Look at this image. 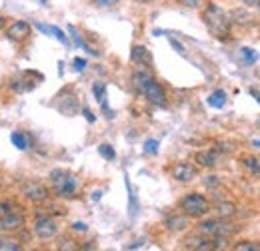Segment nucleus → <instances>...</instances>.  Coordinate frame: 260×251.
Instances as JSON below:
<instances>
[{
	"mask_svg": "<svg viewBox=\"0 0 260 251\" xmlns=\"http://www.w3.org/2000/svg\"><path fill=\"white\" fill-rule=\"evenodd\" d=\"M132 84H134V88L144 96L148 102H152L156 106H166V94H164L162 86L154 80V76L146 68H136L134 70Z\"/></svg>",
	"mask_w": 260,
	"mask_h": 251,
	"instance_id": "nucleus-1",
	"label": "nucleus"
},
{
	"mask_svg": "<svg viewBox=\"0 0 260 251\" xmlns=\"http://www.w3.org/2000/svg\"><path fill=\"white\" fill-rule=\"evenodd\" d=\"M202 20H204L208 32L212 36H216V38H226L230 34V26H232L230 16H228L226 10H222L218 4H208L204 8V12H202Z\"/></svg>",
	"mask_w": 260,
	"mask_h": 251,
	"instance_id": "nucleus-2",
	"label": "nucleus"
},
{
	"mask_svg": "<svg viewBox=\"0 0 260 251\" xmlns=\"http://www.w3.org/2000/svg\"><path fill=\"white\" fill-rule=\"evenodd\" d=\"M236 231H240V225H234L226 220H206L200 221L196 227V233L206 235V237H230Z\"/></svg>",
	"mask_w": 260,
	"mask_h": 251,
	"instance_id": "nucleus-3",
	"label": "nucleus"
},
{
	"mask_svg": "<svg viewBox=\"0 0 260 251\" xmlns=\"http://www.w3.org/2000/svg\"><path fill=\"white\" fill-rule=\"evenodd\" d=\"M178 207L188 218H204L210 212V201L200 193H188V195H184L180 199Z\"/></svg>",
	"mask_w": 260,
	"mask_h": 251,
	"instance_id": "nucleus-4",
	"label": "nucleus"
},
{
	"mask_svg": "<svg viewBox=\"0 0 260 251\" xmlns=\"http://www.w3.org/2000/svg\"><path fill=\"white\" fill-rule=\"evenodd\" d=\"M50 182L56 186V191L64 197H72L76 193V188H78V180L66 170H54L50 174Z\"/></svg>",
	"mask_w": 260,
	"mask_h": 251,
	"instance_id": "nucleus-5",
	"label": "nucleus"
},
{
	"mask_svg": "<svg viewBox=\"0 0 260 251\" xmlns=\"http://www.w3.org/2000/svg\"><path fill=\"white\" fill-rule=\"evenodd\" d=\"M58 231V223L54 218L50 216H44V218H38L36 223H34V233L42 239H48V237H54Z\"/></svg>",
	"mask_w": 260,
	"mask_h": 251,
	"instance_id": "nucleus-6",
	"label": "nucleus"
},
{
	"mask_svg": "<svg viewBox=\"0 0 260 251\" xmlns=\"http://www.w3.org/2000/svg\"><path fill=\"white\" fill-rule=\"evenodd\" d=\"M6 36H8V40H12V42H20V40H24V38L30 36V24L24 22V20H14L12 24H8Z\"/></svg>",
	"mask_w": 260,
	"mask_h": 251,
	"instance_id": "nucleus-7",
	"label": "nucleus"
},
{
	"mask_svg": "<svg viewBox=\"0 0 260 251\" xmlns=\"http://www.w3.org/2000/svg\"><path fill=\"white\" fill-rule=\"evenodd\" d=\"M24 225V216L22 214H14L8 212L4 216H0V233H8V231H16Z\"/></svg>",
	"mask_w": 260,
	"mask_h": 251,
	"instance_id": "nucleus-8",
	"label": "nucleus"
},
{
	"mask_svg": "<svg viewBox=\"0 0 260 251\" xmlns=\"http://www.w3.org/2000/svg\"><path fill=\"white\" fill-rule=\"evenodd\" d=\"M184 247L190 251H214L212 249V239L206 237V235H200V233L186 237L184 239Z\"/></svg>",
	"mask_w": 260,
	"mask_h": 251,
	"instance_id": "nucleus-9",
	"label": "nucleus"
},
{
	"mask_svg": "<svg viewBox=\"0 0 260 251\" xmlns=\"http://www.w3.org/2000/svg\"><path fill=\"white\" fill-rule=\"evenodd\" d=\"M172 178L176 180V182H192L196 178V168L194 165H190V163H186V161H180V163H176L174 168H172Z\"/></svg>",
	"mask_w": 260,
	"mask_h": 251,
	"instance_id": "nucleus-10",
	"label": "nucleus"
},
{
	"mask_svg": "<svg viewBox=\"0 0 260 251\" xmlns=\"http://www.w3.org/2000/svg\"><path fill=\"white\" fill-rule=\"evenodd\" d=\"M22 193H24V197L26 199H30V201H44L46 197H48V189L44 188V186H40V184H26L24 188H22Z\"/></svg>",
	"mask_w": 260,
	"mask_h": 251,
	"instance_id": "nucleus-11",
	"label": "nucleus"
},
{
	"mask_svg": "<svg viewBox=\"0 0 260 251\" xmlns=\"http://www.w3.org/2000/svg\"><path fill=\"white\" fill-rule=\"evenodd\" d=\"M130 58H132V62H136L138 66H152V56H150L148 48L142 46V44H134L132 46Z\"/></svg>",
	"mask_w": 260,
	"mask_h": 251,
	"instance_id": "nucleus-12",
	"label": "nucleus"
},
{
	"mask_svg": "<svg viewBox=\"0 0 260 251\" xmlns=\"http://www.w3.org/2000/svg\"><path fill=\"white\" fill-rule=\"evenodd\" d=\"M228 16H230V22L238 24V26H252L254 24V16L246 8H234Z\"/></svg>",
	"mask_w": 260,
	"mask_h": 251,
	"instance_id": "nucleus-13",
	"label": "nucleus"
},
{
	"mask_svg": "<svg viewBox=\"0 0 260 251\" xmlns=\"http://www.w3.org/2000/svg\"><path fill=\"white\" fill-rule=\"evenodd\" d=\"M188 220H190V218L184 216V214H180V216H170V218L164 220V227H166L168 231H184V229L188 227V223H190Z\"/></svg>",
	"mask_w": 260,
	"mask_h": 251,
	"instance_id": "nucleus-14",
	"label": "nucleus"
},
{
	"mask_svg": "<svg viewBox=\"0 0 260 251\" xmlns=\"http://www.w3.org/2000/svg\"><path fill=\"white\" fill-rule=\"evenodd\" d=\"M194 159L202 168H214L218 163V152L216 150H202V152H196Z\"/></svg>",
	"mask_w": 260,
	"mask_h": 251,
	"instance_id": "nucleus-15",
	"label": "nucleus"
},
{
	"mask_svg": "<svg viewBox=\"0 0 260 251\" xmlns=\"http://www.w3.org/2000/svg\"><path fill=\"white\" fill-rule=\"evenodd\" d=\"M214 212H216V216H218L220 220H228V218H234V216H236L238 207H236V203H232V201H218V203L214 205Z\"/></svg>",
	"mask_w": 260,
	"mask_h": 251,
	"instance_id": "nucleus-16",
	"label": "nucleus"
},
{
	"mask_svg": "<svg viewBox=\"0 0 260 251\" xmlns=\"http://www.w3.org/2000/svg\"><path fill=\"white\" fill-rule=\"evenodd\" d=\"M38 26V30L46 32V34H50V36H54L58 42H62V44H68V38H66V34L60 28H56V26H46V24H36Z\"/></svg>",
	"mask_w": 260,
	"mask_h": 251,
	"instance_id": "nucleus-17",
	"label": "nucleus"
},
{
	"mask_svg": "<svg viewBox=\"0 0 260 251\" xmlns=\"http://www.w3.org/2000/svg\"><path fill=\"white\" fill-rule=\"evenodd\" d=\"M10 140H12V144L18 148V150H28L30 148V142H28V136L24 134V132H12V136H10Z\"/></svg>",
	"mask_w": 260,
	"mask_h": 251,
	"instance_id": "nucleus-18",
	"label": "nucleus"
},
{
	"mask_svg": "<svg viewBox=\"0 0 260 251\" xmlns=\"http://www.w3.org/2000/svg\"><path fill=\"white\" fill-rule=\"evenodd\" d=\"M226 104V92L224 90H214L212 94L208 96V106L212 108H222Z\"/></svg>",
	"mask_w": 260,
	"mask_h": 251,
	"instance_id": "nucleus-19",
	"label": "nucleus"
},
{
	"mask_svg": "<svg viewBox=\"0 0 260 251\" xmlns=\"http://www.w3.org/2000/svg\"><path fill=\"white\" fill-rule=\"evenodd\" d=\"M230 251H260V243L258 241H252V239H244V241L234 243Z\"/></svg>",
	"mask_w": 260,
	"mask_h": 251,
	"instance_id": "nucleus-20",
	"label": "nucleus"
},
{
	"mask_svg": "<svg viewBox=\"0 0 260 251\" xmlns=\"http://www.w3.org/2000/svg\"><path fill=\"white\" fill-rule=\"evenodd\" d=\"M242 165L252 174V176H260V159L254 156H246L242 159Z\"/></svg>",
	"mask_w": 260,
	"mask_h": 251,
	"instance_id": "nucleus-21",
	"label": "nucleus"
},
{
	"mask_svg": "<svg viewBox=\"0 0 260 251\" xmlns=\"http://www.w3.org/2000/svg\"><path fill=\"white\" fill-rule=\"evenodd\" d=\"M0 251H22L20 243L10 237H0Z\"/></svg>",
	"mask_w": 260,
	"mask_h": 251,
	"instance_id": "nucleus-22",
	"label": "nucleus"
},
{
	"mask_svg": "<svg viewBox=\"0 0 260 251\" xmlns=\"http://www.w3.org/2000/svg\"><path fill=\"white\" fill-rule=\"evenodd\" d=\"M212 239V249L214 251H226L230 245V237H210Z\"/></svg>",
	"mask_w": 260,
	"mask_h": 251,
	"instance_id": "nucleus-23",
	"label": "nucleus"
},
{
	"mask_svg": "<svg viewBox=\"0 0 260 251\" xmlns=\"http://www.w3.org/2000/svg\"><path fill=\"white\" fill-rule=\"evenodd\" d=\"M98 154L102 157H106V159H114L116 157V152H114V148L110 144H100L98 146Z\"/></svg>",
	"mask_w": 260,
	"mask_h": 251,
	"instance_id": "nucleus-24",
	"label": "nucleus"
},
{
	"mask_svg": "<svg viewBox=\"0 0 260 251\" xmlns=\"http://www.w3.org/2000/svg\"><path fill=\"white\" fill-rule=\"evenodd\" d=\"M68 32H70V34H72V38H74V42H76V44H78V46H80V48H84V50H88V52H90V54H96V52H94V50H90V48H88V46H86V42H84V40H82V38H80V34H78V30H76V28H74V26H68Z\"/></svg>",
	"mask_w": 260,
	"mask_h": 251,
	"instance_id": "nucleus-25",
	"label": "nucleus"
},
{
	"mask_svg": "<svg viewBox=\"0 0 260 251\" xmlns=\"http://www.w3.org/2000/svg\"><path fill=\"white\" fill-rule=\"evenodd\" d=\"M240 54L244 56V60H246L248 64H252V62H256V60H258V54H256L254 50H250V48H242V50H240Z\"/></svg>",
	"mask_w": 260,
	"mask_h": 251,
	"instance_id": "nucleus-26",
	"label": "nucleus"
},
{
	"mask_svg": "<svg viewBox=\"0 0 260 251\" xmlns=\"http://www.w3.org/2000/svg\"><path fill=\"white\" fill-rule=\"evenodd\" d=\"M126 188H128V193H130V218H134V216H136V212H138V203L134 201V193H132V189H130L128 178H126Z\"/></svg>",
	"mask_w": 260,
	"mask_h": 251,
	"instance_id": "nucleus-27",
	"label": "nucleus"
},
{
	"mask_svg": "<svg viewBox=\"0 0 260 251\" xmlns=\"http://www.w3.org/2000/svg\"><path fill=\"white\" fill-rule=\"evenodd\" d=\"M144 152H146V154H156V152H158V140H146Z\"/></svg>",
	"mask_w": 260,
	"mask_h": 251,
	"instance_id": "nucleus-28",
	"label": "nucleus"
},
{
	"mask_svg": "<svg viewBox=\"0 0 260 251\" xmlns=\"http://www.w3.org/2000/svg\"><path fill=\"white\" fill-rule=\"evenodd\" d=\"M76 247H78L76 241H72V239H68V237L60 241V249L62 251H76Z\"/></svg>",
	"mask_w": 260,
	"mask_h": 251,
	"instance_id": "nucleus-29",
	"label": "nucleus"
},
{
	"mask_svg": "<svg viewBox=\"0 0 260 251\" xmlns=\"http://www.w3.org/2000/svg\"><path fill=\"white\" fill-rule=\"evenodd\" d=\"M218 184H220L218 176H208V178H204V186H208V188H214V186H218Z\"/></svg>",
	"mask_w": 260,
	"mask_h": 251,
	"instance_id": "nucleus-30",
	"label": "nucleus"
},
{
	"mask_svg": "<svg viewBox=\"0 0 260 251\" xmlns=\"http://www.w3.org/2000/svg\"><path fill=\"white\" fill-rule=\"evenodd\" d=\"M182 6H186V8H198L200 4H202V0H178Z\"/></svg>",
	"mask_w": 260,
	"mask_h": 251,
	"instance_id": "nucleus-31",
	"label": "nucleus"
},
{
	"mask_svg": "<svg viewBox=\"0 0 260 251\" xmlns=\"http://www.w3.org/2000/svg\"><path fill=\"white\" fill-rule=\"evenodd\" d=\"M86 68V60L84 58H74V70L76 72H82Z\"/></svg>",
	"mask_w": 260,
	"mask_h": 251,
	"instance_id": "nucleus-32",
	"label": "nucleus"
},
{
	"mask_svg": "<svg viewBox=\"0 0 260 251\" xmlns=\"http://www.w3.org/2000/svg\"><path fill=\"white\" fill-rule=\"evenodd\" d=\"M170 44H172V48H174V50H176V52H178V54H182V56H184V54H186V52H184V46H182V44H180V42H176V40H174V38H172V40H170Z\"/></svg>",
	"mask_w": 260,
	"mask_h": 251,
	"instance_id": "nucleus-33",
	"label": "nucleus"
},
{
	"mask_svg": "<svg viewBox=\"0 0 260 251\" xmlns=\"http://www.w3.org/2000/svg\"><path fill=\"white\" fill-rule=\"evenodd\" d=\"M96 6H114L116 2H120V0H92Z\"/></svg>",
	"mask_w": 260,
	"mask_h": 251,
	"instance_id": "nucleus-34",
	"label": "nucleus"
},
{
	"mask_svg": "<svg viewBox=\"0 0 260 251\" xmlns=\"http://www.w3.org/2000/svg\"><path fill=\"white\" fill-rule=\"evenodd\" d=\"M10 212V201H0V216Z\"/></svg>",
	"mask_w": 260,
	"mask_h": 251,
	"instance_id": "nucleus-35",
	"label": "nucleus"
},
{
	"mask_svg": "<svg viewBox=\"0 0 260 251\" xmlns=\"http://www.w3.org/2000/svg\"><path fill=\"white\" fill-rule=\"evenodd\" d=\"M82 114H84V118H86L88 122H94V116H92V112H90L88 108H84V110H82Z\"/></svg>",
	"mask_w": 260,
	"mask_h": 251,
	"instance_id": "nucleus-36",
	"label": "nucleus"
},
{
	"mask_svg": "<svg viewBox=\"0 0 260 251\" xmlns=\"http://www.w3.org/2000/svg\"><path fill=\"white\" fill-rule=\"evenodd\" d=\"M248 8H252V6H260V0H242Z\"/></svg>",
	"mask_w": 260,
	"mask_h": 251,
	"instance_id": "nucleus-37",
	"label": "nucleus"
},
{
	"mask_svg": "<svg viewBox=\"0 0 260 251\" xmlns=\"http://www.w3.org/2000/svg\"><path fill=\"white\" fill-rule=\"evenodd\" d=\"M250 96H252V98H254V100L260 104V90H256V88H250Z\"/></svg>",
	"mask_w": 260,
	"mask_h": 251,
	"instance_id": "nucleus-38",
	"label": "nucleus"
},
{
	"mask_svg": "<svg viewBox=\"0 0 260 251\" xmlns=\"http://www.w3.org/2000/svg\"><path fill=\"white\" fill-rule=\"evenodd\" d=\"M72 227H74L76 231H86V225H84V223H80V221H76Z\"/></svg>",
	"mask_w": 260,
	"mask_h": 251,
	"instance_id": "nucleus-39",
	"label": "nucleus"
},
{
	"mask_svg": "<svg viewBox=\"0 0 260 251\" xmlns=\"http://www.w3.org/2000/svg\"><path fill=\"white\" fill-rule=\"evenodd\" d=\"M4 26H6V18L0 14V30H4Z\"/></svg>",
	"mask_w": 260,
	"mask_h": 251,
	"instance_id": "nucleus-40",
	"label": "nucleus"
},
{
	"mask_svg": "<svg viewBox=\"0 0 260 251\" xmlns=\"http://www.w3.org/2000/svg\"><path fill=\"white\" fill-rule=\"evenodd\" d=\"M100 193H102V191H94V195H92V199H100Z\"/></svg>",
	"mask_w": 260,
	"mask_h": 251,
	"instance_id": "nucleus-41",
	"label": "nucleus"
},
{
	"mask_svg": "<svg viewBox=\"0 0 260 251\" xmlns=\"http://www.w3.org/2000/svg\"><path fill=\"white\" fill-rule=\"evenodd\" d=\"M136 2H140V4H150V2H154V0H136Z\"/></svg>",
	"mask_w": 260,
	"mask_h": 251,
	"instance_id": "nucleus-42",
	"label": "nucleus"
},
{
	"mask_svg": "<svg viewBox=\"0 0 260 251\" xmlns=\"http://www.w3.org/2000/svg\"><path fill=\"white\" fill-rule=\"evenodd\" d=\"M254 146H258V148H260V140H256V142H254Z\"/></svg>",
	"mask_w": 260,
	"mask_h": 251,
	"instance_id": "nucleus-43",
	"label": "nucleus"
},
{
	"mask_svg": "<svg viewBox=\"0 0 260 251\" xmlns=\"http://www.w3.org/2000/svg\"><path fill=\"white\" fill-rule=\"evenodd\" d=\"M40 2H42V4H48V0H40Z\"/></svg>",
	"mask_w": 260,
	"mask_h": 251,
	"instance_id": "nucleus-44",
	"label": "nucleus"
}]
</instances>
